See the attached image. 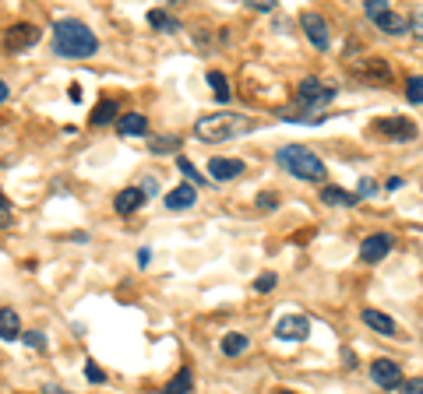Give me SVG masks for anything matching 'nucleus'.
Masks as SVG:
<instances>
[{
	"label": "nucleus",
	"instance_id": "cd10ccee",
	"mask_svg": "<svg viewBox=\"0 0 423 394\" xmlns=\"http://www.w3.org/2000/svg\"><path fill=\"white\" fill-rule=\"evenodd\" d=\"M22 338H25V345H29V348H36V352H46V334H43V331H25Z\"/></svg>",
	"mask_w": 423,
	"mask_h": 394
},
{
	"label": "nucleus",
	"instance_id": "a211bd4d",
	"mask_svg": "<svg viewBox=\"0 0 423 394\" xmlns=\"http://www.w3.org/2000/svg\"><path fill=\"white\" fill-rule=\"evenodd\" d=\"M360 320H363L370 331H377V334H395V320H391L388 313H381V310H363Z\"/></svg>",
	"mask_w": 423,
	"mask_h": 394
},
{
	"label": "nucleus",
	"instance_id": "ea45409f",
	"mask_svg": "<svg viewBox=\"0 0 423 394\" xmlns=\"http://www.w3.org/2000/svg\"><path fill=\"white\" fill-rule=\"evenodd\" d=\"M43 394H67V390L57 387V383H43Z\"/></svg>",
	"mask_w": 423,
	"mask_h": 394
},
{
	"label": "nucleus",
	"instance_id": "20e7f679",
	"mask_svg": "<svg viewBox=\"0 0 423 394\" xmlns=\"http://www.w3.org/2000/svg\"><path fill=\"white\" fill-rule=\"evenodd\" d=\"M297 99L304 103L307 113H318V110H325V106L335 99V88H328V85L318 81V78H304L300 88H297Z\"/></svg>",
	"mask_w": 423,
	"mask_h": 394
},
{
	"label": "nucleus",
	"instance_id": "1a4fd4ad",
	"mask_svg": "<svg viewBox=\"0 0 423 394\" xmlns=\"http://www.w3.org/2000/svg\"><path fill=\"white\" fill-rule=\"evenodd\" d=\"M391 247H395V236H388V232H374V236H367V239L360 243V257H363L367 264H377L381 257L391 254Z\"/></svg>",
	"mask_w": 423,
	"mask_h": 394
},
{
	"label": "nucleus",
	"instance_id": "e433bc0d",
	"mask_svg": "<svg viewBox=\"0 0 423 394\" xmlns=\"http://www.w3.org/2000/svg\"><path fill=\"white\" fill-rule=\"evenodd\" d=\"M251 8H254V11H272L275 4H272V0H251Z\"/></svg>",
	"mask_w": 423,
	"mask_h": 394
},
{
	"label": "nucleus",
	"instance_id": "c9c22d12",
	"mask_svg": "<svg viewBox=\"0 0 423 394\" xmlns=\"http://www.w3.org/2000/svg\"><path fill=\"white\" fill-rule=\"evenodd\" d=\"M370 194H377V183L374 180H360V197H370Z\"/></svg>",
	"mask_w": 423,
	"mask_h": 394
},
{
	"label": "nucleus",
	"instance_id": "f257e3e1",
	"mask_svg": "<svg viewBox=\"0 0 423 394\" xmlns=\"http://www.w3.org/2000/svg\"><path fill=\"white\" fill-rule=\"evenodd\" d=\"M99 50V39H96V32L85 25V22H78V18H60L57 25H53V53L57 57H64V60H85V57H92Z\"/></svg>",
	"mask_w": 423,
	"mask_h": 394
},
{
	"label": "nucleus",
	"instance_id": "9b49d317",
	"mask_svg": "<svg viewBox=\"0 0 423 394\" xmlns=\"http://www.w3.org/2000/svg\"><path fill=\"white\" fill-rule=\"evenodd\" d=\"M377 131H381V134H388V138H395V141H412V138H416V127H412V120H409V117H391V120H381V124H377Z\"/></svg>",
	"mask_w": 423,
	"mask_h": 394
},
{
	"label": "nucleus",
	"instance_id": "4c0bfd02",
	"mask_svg": "<svg viewBox=\"0 0 423 394\" xmlns=\"http://www.w3.org/2000/svg\"><path fill=\"white\" fill-rule=\"evenodd\" d=\"M148 257H152V250L141 247V250H138V268H148Z\"/></svg>",
	"mask_w": 423,
	"mask_h": 394
},
{
	"label": "nucleus",
	"instance_id": "39448f33",
	"mask_svg": "<svg viewBox=\"0 0 423 394\" xmlns=\"http://www.w3.org/2000/svg\"><path fill=\"white\" fill-rule=\"evenodd\" d=\"M272 334H275L279 341H307V334H311V317H307V313H282V317L275 320Z\"/></svg>",
	"mask_w": 423,
	"mask_h": 394
},
{
	"label": "nucleus",
	"instance_id": "f3484780",
	"mask_svg": "<svg viewBox=\"0 0 423 394\" xmlns=\"http://www.w3.org/2000/svg\"><path fill=\"white\" fill-rule=\"evenodd\" d=\"M117 131H120L124 138H141V134H148V120H145L141 113H124V117L117 120Z\"/></svg>",
	"mask_w": 423,
	"mask_h": 394
},
{
	"label": "nucleus",
	"instance_id": "aec40b11",
	"mask_svg": "<svg viewBox=\"0 0 423 394\" xmlns=\"http://www.w3.org/2000/svg\"><path fill=\"white\" fill-rule=\"evenodd\" d=\"M321 201L325 204H339V208H353L360 201V194H349L342 187H321Z\"/></svg>",
	"mask_w": 423,
	"mask_h": 394
},
{
	"label": "nucleus",
	"instance_id": "412c9836",
	"mask_svg": "<svg viewBox=\"0 0 423 394\" xmlns=\"http://www.w3.org/2000/svg\"><path fill=\"white\" fill-rule=\"evenodd\" d=\"M148 25L159 29V32H166V36H176V32H180V22H176L173 15H166V11H148Z\"/></svg>",
	"mask_w": 423,
	"mask_h": 394
},
{
	"label": "nucleus",
	"instance_id": "f704fd0d",
	"mask_svg": "<svg viewBox=\"0 0 423 394\" xmlns=\"http://www.w3.org/2000/svg\"><path fill=\"white\" fill-rule=\"evenodd\" d=\"M11 218V204H8V197H4V190H0V225H4Z\"/></svg>",
	"mask_w": 423,
	"mask_h": 394
},
{
	"label": "nucleus",
	"instance_id": "9d476101",
	"mask_svg": "<svg viewBox=\"0 0 423 394\" xmlns=\"http://www.w3.org/2000/svg\"><path fill=\"white\" fill-rule=\"evenodd\" d=\"M208 173H212V180L216 183H230V180H237V176H244L247 173V166L240 162V159H212L208 162Z\"/></svg>",
	"mask_w": 423,
	"mask_h": 394
},
{
	"label": "nucleus",
	"instance_id": "4be33fe9",
	"mask_svg": "<svg viewBox=\"0 0 423 394\" xmlns=\"http://www.w3.org/2000/svg\"><path fill=\"white\" fill-rule=\"evenodd\" d=\"M180 145H183V141H180L176 134H155L152 145H148V152H152V155H173Z\"/></svg>",
	"mask_w": 423,
	"mask_h": 394
},
{
	"label": "nucleus",
	"instance_id": "58836bf2",
	"mask_svg": "<svg viewBox=\"0 0 423 394\" xmlns=\"http://www.w3.org/2000/svg\"><path fill=\"white\" fill-rule=\"evenodd\" d=\"M342 362H346V366H356V352H353V348H342Z\"/></svg>",
	"mask_w": 423,
	"mask_h": 394
},
{
	"label": "nucleus",
	"instance_id": "7ed1b4c3",
	"mask_svg": "<svg viewBox=\"0 0 423 394\" xmlns=\"http://www.w3.org/2000/svg\"><path fill=\"white\" fill-rule=\"evenodd\" d=\"M275 162L289 173V176H297V180H304V183H318V180H325V162L311 152V148H304V145H286V148H279V155H275Z\"/></svg>",
	"mask_w": 423,
	"mask_h": 394
},
{
	"label": "nucleus",
	"instance_id": "72a5a7b5",
	"mask_svg": "<svg viewBox=\"0 0 423 394\" xmlns=\"http://www.w3.org/2000/svg\"><path fill=\"white\" fill-rule=\"evenodd\" d=\"M275 204H279V197H275V194H258V208H268V211H272Z\"/></svg>",
	"mask_w": 423,
	"mask_h": 394
},
{
	"label": "nucleus",
	"instance_id": "a19ab883",
	"mask_svg": "<svg viewBox=\"0 0 423 394\" xmlns=\"http://www.w3.org/2000/svg\"><path fill=\"white\" fill-rule=\"evenodd\" d=\"M67 96H71V103H78V99H82V88H78V85H71V88H67Z\"/></svg>",
	"mask_w": 423,
	"mask_h": 394
},
{
	"label": "nucleus",
	"instance_id": "2f4dec72",
	"mask_svg": "<svg viewBox=\"0 0 423 394\" xmlns=\"http://www.w3.org/2000/svg\"><path fill=\"white\" fill-rule=\"evenodd\" d=\"M363 11H367V18H374V15L388 11V4H384V0H367V4H363Z\"/></svg>",
	"mask_w": 423,
	"mask_h": 394
},
{
	"label": "nucleus",
	"instance_id": "b1692460",
	"mask_svg": "<svg viewBox=\"0 0 423 394\" xmlns=\"http://www.w3.org/2000/svg\"><path fill=\"white\" fill-rule=\"evenodd\" d=\"M190 387H194V376H190V369H180L166 387H162V394H190Z\"/></svg>",
	"mask_w": 423,
	"mask_h": 394
},
{
	"label": "nucleus",
	"instance_id": "c85d7f7f",
	"mask_svg": "<svg viewBox=\"0 0 423 394\" xmlns=\"http://www.w3.org/2000/svg\"><path fill=\"white\" fill-rule=\"evenodd\" d=\"M85 376H89V383H103V380H106V369H103L96 359H89V362H85Z\"/></svg>",
	"mask_w": 423,
	"mask_h": 394
},
{
	"label": "nucleus",
	"instance_id": "bb28decb",
	"mask_svg": "<svg viewBox=\"0 0 423 394\" xmlns=\"http://www.w3.org/2000/svg\"><path fill=\"white\" fill-rule=\"evenodd\" d=\"M275 285H279V275H275V271H265V275L254 278V289H258V292H272Z\"/></svg>",
	"mask_w": 423,
	"mask_h": 394
},
{
	"label": "nucleus",
	"instance_id": "6e6552de",
	"mask_svg": "<svg viewBox=\"0 0 423 394\" xmlns=\"http://www.w3.org/2000/svg\"><path fill=\"white\" fill-rule=\"evenodd\" d=\"M36 43H39V29L29 25V22L11 25L8 36H4V50H11V53H22V50H29V46H36Z\"/></svg>",
	"mask_w": 423,
	"mask_h": 394
},
{
	"label": "nucleus",
	"instance_id": "c756f323",
	"mask_svg": "<svg viewBox=\"0 0 423 394\" xmlns=\"http://www.w3.org/2000/svg\"><path fill=\"white\" fill-rule=\"evenodd\" d=\"M409 32L423 43V8H419V11H412V18H409Z\"/></svg>",
	"mask_w": 423,
	"mask_h": 394
},
{
	"label": "nucleus",
	"instance_id": "37998d69",
	"mask_svg": "<svg viewBox=\"0 0 423 394\" xmlns=\"http://www.w3.org/2000/svg\"><path fill=\"white\" fill-rule=\"evenodd\" d=\"M279 394H297V390H286V387H282V390H279Z\"/></svg>",
	"mask_w": 423,
	"mask_h": 394
},
{
	"label": "nucleus",
	"instance_id": "5701e85b",
	"mask_svg": "<svg viewBox=\"0 0 423 394\" xmlns=\"http://www.w3.org/2000/svg\"><path fill=\"white\" fill-rule=\"evenodd\" d=\"M208 88L216 92V99H219V103H230V99H233L230 81H226V74H219V71H208Z\"/></svg>",
	"mask_w": 423,
	"mask_h": 394
},
{
	"label": "nucleus",
	"instance_id": "2eb2a0df",
	"mask_svg": "<svg viewBox=\"0 0 423 394\" xmlns=\"http://www.w3.org/2000/svg\"><path fill=\"white\" fill-rule=\"evenodd\" d=\"M113 120H120V103H117V99H103V103L92 110V117H89L92 127H106V124H113Z\"/></svg>",
	"mask_w": 423,
	"mask_h": 394
},
{
	"label": "nucleus",
	"instance_id": "393cba45",
	"mask_svg": "<svg viewBox=\"0 0 423 394\" xmlns=\"http://www.w3.org/2000/svg\"><path fill=\"white\" fill-rule=\"evenodd\" d=\"M405 99H409V106H423V78L419 74H412L405 81Z\"/></svg>",
	"mask_w": 423,
	"mask_h": 394
},
{
	"label": "nucleus",
	"instance_id": "7c9ffc66",
	"mask_svg": "<svg viewBox=\"0 0 423 394\" xmlns=\"http://www.w3.org/2000/svg\"><path fill=\"white\" fill-rule=\"evenodd\" d=\"M398 390H402V394H423V376H412V380H405Z\"/></svg>",
	"mask_w": 423,
	"mask_h": 394
},
{
	"label": "nucleus",
	"instance_id": "dca6fc26",
	"mask_svg": "<svg viewBox=\"0 0 423 394\" xmlns=\"http://www.w3.org/2000/svg\"><path fill=\"white\" fill-rule=\"evenodd\" d=\"M0 338L4 341H18L22 338V320L11 306H0Z\"/></svg>",
	"mask_w": 423,
	"mask_h": 394
},
{
	"label": "nucleus",
	"instance_id": "6ab92c4d",
	"mask_svg": "<svg viewBox=\"0 0 423 394\" xmlns=\"http://www.w3.org/2000/svg\"><path fill=\"white\" fill-rule=\"evenodd\" d=\"M219 348H223V355H226V359H237V355H244V352L251 348V338H247V334H240V331H230V334L219 341Z\"/></svg>",
	"mask_w": 423,
	"mask_h": 394
},
{
	"label": "nucleus",
	"instance_id": "f03ea898",
	"mask_svg": "<svg viewBox=\"0 0 423 394\" xmlns=\"http://www.w3.org/2000/svg\"><path fill=\"white\" fill-rule=\"evenodd\" d=\"M254 131V120L251 117H240V113H212V117H201L194 124V134L208 145H219V141H230V138H240Z\"/></svg>",
	"mask_w": 423,
	"mask_h": 394
},
{
	"label": "nucleus",
	"instance_id": "79ce46f5",
	"mask_svg": "<svg viewBox=\"0 0 423 394\" xmlns=\"http://www.w3.org/2000/svg\"><path fill=\"white\" fill-rule=\"evenodd\" d=\"M8 96H11V92H8V85L0 81V103H8Z\"/></svg>",
	"mask_w": 423,
	"mask_h": 394
},
{
	"label": "nucleus",
	"instance_id": "ddd939ff",
	"mask_svg": "<svg viewBox=\"0 0 423 394\" xmlns=\"http://www.w3.org/2000/svg\"><path fill=\"white\" fill-rule=\"evenodd\" d=\"M370 22H374L381 32H388V36H405V32H409V18L395 15L391 8H388V11H381V15H374Z\"/></svg>",
	"mask_w": 423,
	"mask_h": 394
},
{
	"label": "nucleus",
	"instance_id": "a878e982",
	"mask_svg": "<svg viewBox=\"0 0 423 394\" xmlns=\"http://www.w3.org/2000/svg\"><path fill=\"white\" fill-rule=\"evenodd\" d=\"M176 166H180V173H183V180H187V183H190L194 190H197V187L204 183V176H201V173H197V169L190 166V159H183V155H180V159H176Z\"/></svg>",
	"mask_w": 423,
	"mask_h": 394
},
{
	"label": "nucleus",
	"instance_id": "423d86ee",
	"mask_svg": "<svg viewBox=\"0 0 423 394\" xmlns=\"http://www.w3.org/2000/svg\"><path fill=\"white\" fill-rule=\"evenodd\" d=\"M370 380L381 387V390H398L405 380H402V366L391 362V359H374L370 362Z\"/></svg>",
	"mask_w": 423,
	"mask_h": 394
},
{
	"label": "nucleus",
	"instance_id": "473e14b6",
	"mask_svg": "<svg viewBox=\"0 0 423 394\" xmlns=\"http://www.w3.org/2000/svg\"><path fill=\"white\" fill-rule=\"evenodd\" d=\"M141 194H145V197H155V194H159V180H155V176H145V180H141Z\"/></svg>",
	"mask_w": 423,
	"mask_h": 394
},
{
	"label": "nucleus",
	"instance_id": "f8f14e48",
	"mask_svg": "<svg viewBox=\"0 0 423 394\" xmlns=\"http://www.w3.org/2000/svg\"><path fill=\"white\" fill-rule=\"evenodd\" d=\"M197 204V190L190 187V183H180V187H173L169 194H166V208L169 211H190Z\"/></svg>",
	"mask_w": 423,
	"mask_h": 394
},
{
	"label": "nucleus",
	"instance_id": "0eeeda50",
	"mask_svg": "<svg viewBox=\"0 0 423 394\" xmlns=\"http://www.w3.org/2000/svg\"><path fill=\"white\" fill-rule=\"evenodd\" d=\"M300 25H304V32H307V39H311L314 50H328V46H332V32H328V22H325L321 15L304 11V15H300Z\"/></svg>",
	"mask_w": 423,
	"mask_h": 394
},
{
	"label": "nucleus",
	"instance_id": "4468645a",
	"mask_svg": "<svg viewBox=\"0 0 423 394\" xmlns=\"http://www.w3.org/2000/svg\"><path fill=\"white\" fill-rule=\"evenodd\" d=\"M145 201H148V197L141 194V187H127V190H120V194H117L113 208H117L120 215H134V211H138Z\"/></svg>",
	"mask_w": 423,
	"mask_h": 394
}]
</instances>
